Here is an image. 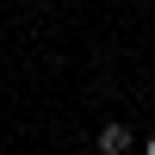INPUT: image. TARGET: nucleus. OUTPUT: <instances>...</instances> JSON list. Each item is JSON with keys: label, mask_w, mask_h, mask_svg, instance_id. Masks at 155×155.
<instances>
[{"label": "nucleus", "mask_w": 155, "mask_h": 155, "mask_svg": "<svg viewBox=\"0 0 155 155\" xmlns=\"http://www.w3.org/2000/svg\"><path fill=\"white\" fill-rule=\"evenodd\" d=\"M130 149V130L124 124H99V155H124Z\"/></svg>", "instance_id": "1"}, {"label": "nucleus", "mask_w": 155, "mask_h": 155, "mask_svg": "<svg viewBox=\"0 0 155 155\" xmlns=\"http://www.w3.org/2000/svg\"><path fill=\"white\" fill-rule=\"evenodd\" d=\"M143 155H155V137H149V149H143Z\"/></svg>", "instance_id": "2"}]
</instances>
